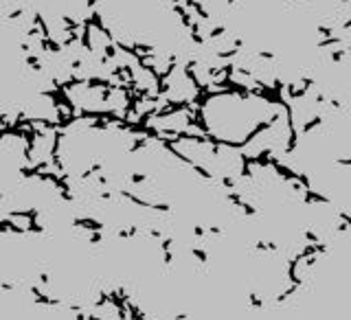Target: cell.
<instances>
[{
  "label": "cell",
  "instance_id": "obj_1",
  "mask_svg": "<svg viewBox=\"0 0 351 320\" xmlns=\"http://www.w3.org/2000/svg\"><path fill=\"white\" fill-rule=\"evenodd\" d=\"M283 110L255 93H215L200 106V125L219 145L237 147L272 123Z\"/></svg>",
  "mask_w": 351,
  "mask_h": 320
}]
</instances>
